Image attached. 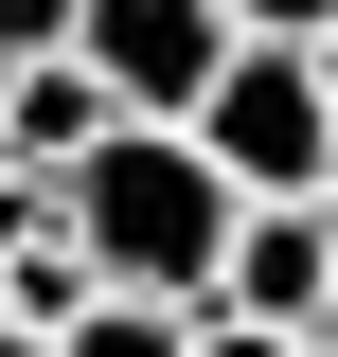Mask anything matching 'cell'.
Listing matches in <instances>:
<instances>
[{
    "label": "cell",
    "instance_id": "cell-2",
    "mask_svg": "<svg viewBox=\"0 0 338 357\" xmlns=\"http://www.w3.org/2000/svg\"><path fill=\"white\" fill-rule=\"evenodd\" d=\"M196 143L250 197H321V161H338V89H321V36H232V72L196 89Z\"/></svg>",
    "mask_w": 338,
    "mask_h": 357
},
{
    "label": "cell",
    "instance_id": "cell-12",
    "mask_svg": "<svg viewBox=\"0 0 338 357\" xmlns=\"http://www.w3.org/2000/svg\"><path fill=\"white\" fill-rule=\"evenodd\" d=\"M303 357H338V321H303Z\"/></svg>",
    "mask_w": 338,
    "mask_h": 357
},
{
    "label": "cell",
    "instance_id": "cell-5",
    "mask_svg": "<svg viewBox=\"0 0 338 357\" xmlns=\"http://www.w3.org/2000/svg\"><path fill=\"white\" fill-rule=\"evenodd\" d=\"M125 126V89L89 72V54H18V72H0V161H36V178H72L89 143Z\"/></svg>",
    "mask_w": 338,
    "mask_h": 357
},
{
    "label": "cell",
    "instance_id": "cell-1",
    "mask_svg": "<svg viewBox=\"0 0 338 357\" xmlns=\"http://www.w3.org/2000/svg\"><path fill=\"white\" fill-rule=\"evenodd\" d=\"M54 197H72V232L107 250V286H178V304H214V268H232V215H250V178L214 161L178 107H125V126L89 143Z\"/></svg>",
    "mask_w": 338,
    "mask_h": 357
},
{
    "label": "cell",
    "instance_id": "cell-6",
    "mask_svg": "<svg viewBox=\"0 0 338 357\" xmlns=\"http://www.w3.org/2000/svg\"><path fill=\"white\" fill-rule=\"evenodd\" d=\"M89 286H107V250L72 232V197H54L18 250H0V321H89Z\"/></svg>",
    "mask_w": 338,
    "mask_h": 357
},
{
    "label": "cell",
    "instance_id": "cell-11",
    "mask_svg": "<svg viewBox=\"0 0 338 357\" xmlns=\"http://www.w3.org/2000/svg\"><path fill=\"white\" fill-rule=\"evenodd\" d=\"M0 357H72V340H54V321H0Z\"/></svg>",
    "mask_w": 338,
    "mask_h": 357
},
{
    "label": "cell",
    "instance_id": "cell-8",
    "mask_svg": "<svg viewBox=\"0 0 338 357\" xmlns=\"http://www.w3.org/2000/svg\"><path fill=\"white\" fill-rule=\"evenodd\" d=\"M196 357H303V321H250V304H196Z\"/></svg>",
    "mask_w": 338,
    "mask_h": 357
},
{
    "label": "cell",
    "instance_id": "cell-14",
    "mask_svg": "<svg viewBox=\"0 0 338 357\" xmlns=\"http://www.w3.org/2000/svg\"><path fill=\"white\" fill-rule=\"evenodd\" d=\"M321 197H338V161H321Z\"/></svg>",
    "mask_w": 338,
    "mask_h": 357
},
{
    "label": "cell",
    "instance_id": "cell-10",
    "mask_svg": "<svg viewBox=\"0 0 338 357\" xmlns=\"http://www.w3.org/2000/svg\"><path fill=\"white\" fill-rule=\"evenodd\" d=\"M232 18H250V36H321L338 0H232Z\"/></svg>",
    "mask_w": 338,
    "mask_h": 357
},
{
    "label": "cell",
    "instance_id": "cell-9",
    "mask_svg": "<svg viewBox=\"0 0 338 357\" xmlns=\"http://www.w3.org/2000/svg\"><path fill=\"white\" fill-rule=\"evenodd\" d=\"M72 18L89 0H0V72H18V54H72Z\"/></svg>",
    "mask_w": 338,
    "mask_h": 357
},
{
    "label": "cell",
    "instance_id": "cell-13",
    "mask_svg": "<svg viewBox=\"0 0 338 357\" xmlns=\"http://www.w3.org/2000/svg\"><path fill=\"white\" fill-rule=\"evenodd\" d=\"M321 89H338V18H321Z\"/></svg>",
    "mask_w": 338,
    "mask_h": 357
},
{
    "label": "cell",
    "instance_id": "cell-4",
    "mask_svg": "<svg viewBox=\"0 0 338 357\" xmlns=\"http://www.w3.org/2000/svg\"><path fill=\"white\" fill-rule=\"evenodd\" d=\"M214 304L321 321V304H338V197H250V215H232V268H214Z\"/></svg>",
    "mask_w": 338,
    "mask_h": 357
},
{
    "label": "cell",
    "instance_id": "cell-7",
    "mask_svg": "<svg viewBox=\"0 0 338 357\" xmlns=\"http://www.w3.org/2000/svg\"><path fill=\"white\" fill-rule=\"evenodd\" d=\"M72 357H196V304L178 286H89V321H54Z\"/></svg>",
    "mask_w": 338,
    "mask_h": 357
},
{
    "label": "cell",
    "instance_id": "cell-3",
    "mask_svg": "<svg viewBox=\"0 0 338 357\" xmlns=\"http://www.w3.org/2000/svg\"><path fill=\"white\" fill-rule=\"evenodd\" d=\"M232 36H250L232 0H89V18H72L89 72L125 89V107H178V126H196V89L232 72Z\"/></svg>",
    "mask_w": 338,
    "mask_h": 357
}]
</instances>
